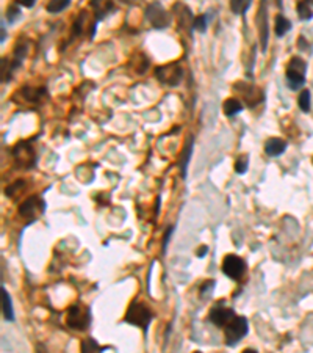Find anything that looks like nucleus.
<instances>
[{
  "mask_svg": "<svg viewBox=\"0 0 313 353\" xmlns=\"http://www.w3.org/2000/svg\"><path fill=\"white\" fill-rule=\"evenodd\" d=\"M207 253H208V247H207V245H202V247L198 250V253H196V255H198V257H203Z\"/></svg>",
  "mask_w": 313,
  "mask_h": 353,
  "instance_id": "obj_34",
  "label": "nucleus"
},
{
  "mask_svg": "<svg viewBox=\"0 0 313 353\" xmlns=\"http://www.w3.org/2000/svg\"><path fill=\"white\" fill-rule=\"evenodd\" d=\"M222 110L227 117H234V115H238L243 110V104L235 98H229V99H225V102L222 105Z\"/></svg>",
  "mask_w": 313,
  "mask_h": 353,
  "instance_id": "obj_17",
  "label": "nucleus"
},
{
  "mask_svg": "<svg viewBox=\"0 0 313 353\" xmlns=\"http://www.w3.org/2000/svg\"><path fill=\"white\" fill-rule=\"evenodd\" d=\"M213 286H215V281H208L207 284H203V286H202V289H201V295H205L207 289H208V291H212V289H210V287H213Z\"/></svg>",
  "mask_w": 313,
  "mask_h": 353,
  "instance_id": "obj_33",
  "label": "nucleus"
},
{
  "mask_svg": "<svg viewBox=\"0 0 313 353\" xmlns=\"http://www.w3.org/2000/svg\"><path fill=\"white\" fill-rule=\"evenodd\" d=\"M290 28H291L290 20L279 14V16L276 18V35H277V37H283V35H285Z\"/></svg>",
  "mask_w": 313,
  "mask_h": 353,
  "instance_id": "obj_21",
  "label": "nucleus"
},
{
  "mask_svg": "<svg viewBox=\"0 0 313 353\" xmlns=\"http://www.w3.org/2000/svg\"><path fill=\"white\" fill-rule=\"evenodd\" d=\"M18 3L25 6V8H32V6L36 3V0H18Z\"/></svg>",
  "mask_w": 313,
  "mask_h": 353,
  "instance_id": "obj_32",
  "label": "nucleus"
},
{
  "mask_svg": "<svg viewBox=\"0 0 313 353\" xmlns=\"http://www.w3.org/2000/svg\"><path fill=\"white\" fill-rule=\"evenodd\" d=\"M44 95H46V90H36V88H30V86H25L22 90V96L28 102H41Z\"/></svg>",
  "mask_w": 313,
  "mask_h": 353,
  "instance_id": "obj_18",
  "label": "nucleus"
},
{
  "mask_svg": "<svg viewBox=\"0 0 313 353\" xmlns=\"http://www.w3.org/2000/svg\"><path fill=\"white\" fill-rule=\"evenodd\" d=\"M2 314L3 319L6 322H13L14 320V309H13V301L8 291L5 289V286H2Z\"/></svg>",
  "mask_w": 313,
  "mask_h": 353,
  "instance_id": "obj_15",
  "label": "nucleus"
},
{
  "mask_svg": "<svg viewBox=\"0 0 313 353\" xmlns=\"http://www.w3.org/2000/svg\"><path fill=\"white\" fill-rule=\"evenodd\" d=\"M297 16L302 20H309L313 18V11L310 10V6L307 2H299L297 3Z\"/></svg>",
  "mask_w": 313,
  "mask_h": 353,
  "instance_id": "obj_25",
  "label": "nucleus"
},
{
  "mask_svg": "<svg viewBox=\"0 0 313 353\" xmlns=\"http://www.w3.org/2000/svg\"><path fill=\"white\" fill-rule=\"evenodd\" d=\"M69 5H71V0H50V2L47 3V11L55 14V13H60L63 10H66Z\"/></svg>",
  "mask_w": 313,
  "mask_h": 353,
  "instance_id": "obj_23",
  "label": "nucleus"
},
{
  "mask_svg": "<svg viewBox=\"0 0 313 353\" xmlns=\"http://www.w3.org/2000/svg\"><path fill=\"white\" fill-rule=\"evenodd\" d=\"M13 156L16 158L18 165L20 167H32L33 162H35V153H33V148L28 145L27 141H20L16 145L13 151Z\"/></svg>",
  "mask_w": 313,
  "mask_h": 353,
  "instance_id": "obj_10",
  "label": "nucleus"
},
{
  "mask_svg": "<svg viewBox=\"0 0 313 353\" xmlns=\"http://www.w3.org/2000/svg\"><path fill=\"white\" fill-rule=\"evenodd\" d=\"M152 319H154L152 311L146 305L140 303V301H133V303L127 308L126 317H124V320L127 323L140 328H147Z\"/></svg>",
  "mask_w": 313,
  "mask_h": 353,
  "instance_id": "obj_1",
  "label": "nucleus"
},
{
  "mask_svg": "<svg viewBox=\"0 0 313 353\" xmlns=\"http://www.w3.org/2000/svg\"><path fill=\"white\" fill-rule=\"evenodd\" d=\"M146 18H147V20L152 24V27L158 28V30L166 28L171 24V14L163 8L162 3H158V2H154L147 6V10H146Z\"/></svg>",
  "mask_w": 313,
  "mask_h": 353,
  "instance_id": "obj_6",
  "label": "nucleus"
},
{
  "mask_svg": "<svg viewBox=\"0 0 313 353\" xmlns=\"http://www.w3.org/2000/svg\"><path fill=\"white\" fill-rule=\"evenodd\" d=\"M249 331V322L243 315H235L227 325L224 327V336H225V344L232 347V345L238 344Z\"/></svg>",
  "mask_w": 313,
  "mask_h": 353,
  "instance_id": "obj_2",
  "label": "nucleus"
},
{
  "mask_svg": "<svg viewBox=\"0 0 313 353\" xmlns=\"http://www.w3.org/2000/svg\"><path fill=\"white\" fill-rule=\"evenodd\" d=\"M297 104H299V109L302 112H309L310 110V91L304 90L299 98H297Z\"/></svg>",
  "mask_w": 313,
  "mask_h": 353,
  "instance_id": "obj_26",
  "label": "nucleus"
},
{
  "mask_svg": "<svg viewBox=\"0 0 313 353\" xmlns=\"http://www.w3.org/2000/svg\"><path fill=\"white\" fill-rule=\"evenodd\" d=\"M249 158H247V156H243V157H239L237 163H235V171L238 173V175H244V173L247 171V167H249Z\"/></svg>",
  "mask_w": 313,
  "mask_h": 353,
  "instance_id": "obj_28",
  "label": "nucleus"
},
{
  "mask_svg": "<svg viewBox=\"0 0 313 353\" xmlns=\"http://www.w3.org/2000/svg\"><path fill=\"white\" fill-rule=\"evenodd\" d=\"M235 315H237V314H235L234 309L225 308V306H216V308L212 309V311H210L208 320L212 322V323H215L216 327L224 328L232 319H234Z\"/></svg>",
  "mask_w": 313,
  "mask_h": 353,
  "instance_id": "obj_11",
  "label": "nucleus"
},
{
  "mask_svg": "<svg viewBox=\"0 0 313 353\" xmlns=\"http://www.w3.org/2000/svg\"><path fill=\"white\" fill-rule=\"evenodd\" d=\"M44 209H46V204L39 196H30L19 206V215L30 223L38 218L39 215L44 212Z\"/></svg>",
  "mask_w": 313,
  "mask_h": 353,
  "instance_id": "obj_8",
  "label": "nucleus"
},
{
  "mask_svg": "<svg viewBox=\"0 0 313 353\" xmlns=\"http://www.w3.org/2000/svg\"><path fill=\"white\" fill-rule=\"evenodd\" d=\"M191 154H193V138H191V137H188L186 145H185L184 151H182V157H180L182 177H185V176H186V168H188V163H190Z\"/></svg>",
  "mask_w": 313,
  "mask_h": 353,
  "instance_id": "obj_16",
  "label": "nucleus"
},
{
  "mask_svg": "<svg viewBox=\"0 0 313 353\" xmlns=\"http://www.w3.org/2000/svg\"><path fill=\"white\" fill-rule=\"evenodd\" d=\"M172 231H174V228H169L168 231L165 233V235H163V253L166 251V247H168V242H169V239H171Z\"/></svg>",
  "mask_w": 313,
  "mask_h": 353,
  "instance_id": "obj_31",
  "label": "nucleus"
},
{
  "mask_svg": "<svg viewBox=\"0 0 313 353\" xmlns=\"http://www.w3.org/2000/svg\"><path fill=\"white\" fill-rule=\"evenodd\" d=\"M91 6L94 8V14H96L97 20H102L113 10L111 0H91Z\"/></svg>",
  "mask_w": 313,
  "mask_h": 353,
  "instance_id": "obj_14",
  "label": "nucleus"
},
{
  "mask_svg": "<svg viewBox=\"0 0 313 353\" xmlns=\"http://www.w3.org/2000/svg\"><path fill=\"white\" fill-rule=\"evenodd\" d=\"M243 353H257V350H254V349H244Z\"/></svg>",
  "mask_w": 313,
  "mask_h": 353,
  "instance_id": "obj_37",
  "label": "nucleus"
},
{
  "mask_svg": "<svg viewBox=\"0 0 313 353\" xmlns=\"http://www.w3.org/2000/svg\"><path fill=\"white\" fill-rule=\"evenodd\" d=\"M19 61H14V63H10L8 60H2V82H8L10 78H11V73H13V69H16L19 66Z\"/></svg>",
  "mask_w": 313,
  "mask_h": 353,
  "instance_id": "obj_22",
  "label": "nucleus"
},
{
  "mask_svg": "<svg viewBox=\"0 0 313 353\" xmlns=\"http://www.w3.org/2000/svg\"><path fill=\"white\" fill-rule=\"evenodd\" d=\"M193 30H198L201 33H203L207 30V18L203 16H198V18H194V22H193Z\"/></svg>",
  "mask_w": 313,
  "mask_h": 353,
  "instance_id": "obj_27",
  "label": "nucleus"
},
{
  "mask_svg": "<svg viewBox=\"0 0 313 353\" xmlns=\"http://www.w3.org/2000/svg\"><path fill=\"white\" fill-rule=\"evenodd\" d=\"M222 273L230 279L239 281L246 273V262L237 255H227L222 261Z\"/></svg>",
  "mask_w": 313,
  "mask_h": 353,
  "instance_id": "obj_7",
  "label": "nucleus"
},
{
  "mask_svg": "<svg viewBox=\"0 0 313 353\" xmlns=\"http://www.w3.org/2000/svg\"><path fill=\"white\" fill-rule=\"evenodd\" d=\"M25 184H24V181H18V182H14L13 185H10L8 189L5 190V195L6 196H10V198H13L14 196V193L16 192H20V189H22Z\"/></svg>",
  "mask_w": 313,
  "mask_h": 353,
  "instance_id": "obj_30",
  "label": "nucleus"
},
{
  "mask_svg": "<svg viewBox=\"0 0 313 353\" xmlns=\"http://www.w3.org/2000/svg\"><path fill=\"white\" fill-rule=\"evenodd\" d=\"M155 77L165 85L176 86L182 82L184 71H182L179 63H169V64H163V66H158L155 69Z\"/></svg>",
  "mask_w": 313,
  "mask_h": 353,
  "instance_id": "obj_5",
  "label": "nucleus"
},
{
  "mask_svg": "<svg viewBox=\"0 0 313 353\" xmlns=\"http://www.w3.org/2000/svg\"><path fill=\"white\" fill-rule=\"evenodd\" d=\"M305 2H307L309 5H313V0H305Z\"/></svg>",
  "mask_w": 313,
  "mask_h": 353,
  "instance_id": "obj_38",
  "label": "nucleus"
},
{
  "mask_svg": "<svg viewBox=\"0 0 313 353\" xmlns=\"http://www.w3.org/2000/svg\"><path fill=\"white\" fill-rule=\"evenodd\" d=\"M252 0H230V10L234 14H243L251 6Z\"/></svg>",
  "mask_w": 313,
  "mask_h": 353,
  "instance_id": "obj_20",
  "label": "nucleus"
},
{
  "mask_svg": "<svg viewBox=\"0 0 313 353\" xmlns=\"http://www.w3.org/2000/svg\"><path fill=\"white\" fill-rule=\"evenodd\" d=\"M243 88H237L238 91H241V95L244 96V102L249 107H256L257 104H260L263 100V93H261L257 86H251V85H243Z\"/></svg>",
  "mask_w": 313,
  "mask_h": 353,
  "instance_id": "obj_12",
  "label": "nucleus"
},
{
  "mask_svg": "<svg viewBox=\"0 0 313 353\" xmlns=\"http://www.w3.org/2000/svg\"><path fill=\"white\" fill-rule=\"evenodd\" d=\"M122 3H126V5H138L141 2V0H121Z\"/></svg>",
  "mask_w": 313,
  "mask_h": 353,
  "instance_id": "obj_35",
  "label": "nucleus"
},
{
  "mask_svg": "<svg viewBox=\"0 0 313 353\" xmlns=\"http://www.w3.org/2000/svg\"><path fill=\"white\" fill-rule=\"evenodd\" d=\"M104 347H100L97 344L96 339H92V337H86V339L82 341V352L85 353H90V352H102Z\"/></svg>",
  "mask_w": 313,
  "mask_h": 353,
  "instance_id": "obj_24",
  "label": "nucleus"
},
{
  "mask_svg": "<svg viewBox=\"0 0 313 353\" xmlns=\"http://www.w3.org/2000/svg\"><path fill=\"white\" fill-rule=\"evenodd\" d=\"M20 18V10L18 5H11L8 6V10H6V19L10 20V22H14L16 19Z\"/></svg>",
  "mask_w": 313,
  "mask_h": 353,
  "instance_id": "obj_29",
  "label": "nucleus"
},
{
  "mask_svg": "<svg viewBox=\"0 0 313 353\" xmlns=\"http://www.w3.org/2000/svg\"><path fill=\"white\" fill-rule=\"evenodd\" d=\"M68 327L72 330H80L83 331L90 327L91 323V313L90 308H83V306H71L68 311Z\"/></svg>",
  "mask_w": 313,
  "mask_h": 353,
  "instance_id": "obj_4",
  "label": "nucleus"
},
{
  "mask_svg": "<svg viewBox=\"0 0 313 353\" xmlns=\"http://www.w3.org/2000/svg\"><path fill=\"white\" fill-rule=\"evenodd\" d=\"M305 71H307V64L301 60L299 57L290 60V64L287 68V83L291 90H297L305 83Z\"/></svg>",
  "mask_w": 313,
  "mask_h": 353,
  "instance_id": "obj_3",
  "label": "nucleus"
},
{
  "mask_svg": "<svg viewBox=\"0 0 313 353\" xmlns=\"http://www.w3.org/2000/svg\"><path fill=\"white\" fill-rule=\"evenodd\" d=\"M193 22H194V18H193V14H191V11L186 8V6H184V13H179V24H180V27H184V28H186L188 32L191 30L193 28Z\"/></svg>",
  "mask_w": 313,
  "mask_h": 353,
  "instance_id": "obj_19",
  "label": "nucleus"
},
{
  "mask_svg": "<svg viewBox=\"0 0 313 353\" xmlns=\"http://www.w3.org/2000/svg\"><path fill=\"white\" fill-rule=\"evenodd\" d=\"M256 22H257V30L260 35V42H261V50H266V44H268V38H269V25H268V13H266V0H261L258 13L256 16Z\"/></svg>",
  "mask_w": 313,
  "mask_h": 353,
  "instance_id": "obj_9",
  "label": "nucleus"
},
{
  "mask_svg": "<svg viewBox=\"0 0 313 353\" xmlns=\"http://www.w3.org/2000/svg\"><path fill=\"white\" fill-rule=\"evenodd\" d=\"M287 149V143L282 138H269L265 145V153L271 157H277L283 154V151Z\"/></svg>",
  "mask_w": 313,
  "mask_h": 353,
  "instance_id": "obj_13",
  "label": "nucleus"
},
{
  "mask_svg": "<svg viewBox=\"0 0 313 353\" xmlns=\"http://www.w3.org/2000/svg\"><path fill=\"white\" fill-rule=\"evenodd\" d=\"M0 41L2 42L5 41V24L3 22H2V38H0Z\"/></svg>",
  "mask_w": 313,
  "mask_h": 353,
  "instance_id": "obj_36",
  "label": "nucleus"
}]
</instances>
